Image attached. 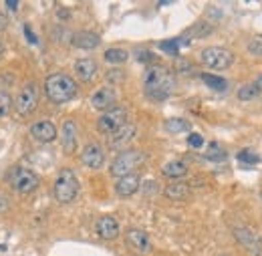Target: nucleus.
I'll return each instance as SVG.
<instances>
[{
    "label": "nucleus",
    "mask_w": 262,
    "mask_h": 256,
    "mask_svg": "<svg viewBox=\"0 0 262 256\" xmlns=\"http://www.w3.org/2000/svg\"><path fill=\"white\" fill-rule=\"evenodd\" d=\"M176 89V79L173 73L162 67V65H151L145 75H143V91L151 101H165L173 95Z\"/></svg>",
    "instance_id": "nucleus-1"
},
{
    "label": "nucleus",
    "mask_w": 262,
    "mask_h": 256,
    "mask_svg": "<svg viewBox=\"0 0 262 256\" xmlns=\"http://www.w3.org/2000/svg\"><path fill=\"white\" fill-rule=\"evenodd\" d=\"M45 93L53 103H67L71 99H75L79 93L77 83L73 81V77H69L65 73H55L49 75L45 81Z\"/></svg>",
    "instance_id": "nucleus-2"
},
{
    "label": "nucleus",
    "mask_w": 262,
    "mask_h": 256,
    "mask_svg": "<svg viewBox=\"0 0 262 256\" xmlns=\"http://www.w3.org/2000/svg\"><path fill=\"white\" fill-rule=\"evenodd\" d=\"M79 190H81V184H79L75 172L69 169V167L61 169L59 176H57V180H55V186H53L55 200H57L59 204H71V202L77 198Z\"/></svg>",
    "instance_id": "nucleus-3"
},
{
    "label": "nucleus",
    "mask_w": 262,
    "mask_h": 256,
    "mask_svg": "<svg viewBox=\"0 0 262 256\" xmlns=\"http://www.w3.org/2000/svg\"><path fill=\"white\" fill-rule=\"evenodd\" d=\"M145 160V156L141 154V152H137V150H127V152H121L113 163H111V167H109V172H111V176L113 178H123V176H129L133 174L141 163Z\"/></svg>",
    "instance_id": "nucleus-4"
},
{
    "label": "nucleus",
    "mask_w": 262,
    "mask_h": 256,
    "mask_svg": "<svg viewBox=\"0 0 262 256\" xmlns=\"http://www.w3.org/2000/svg\"><path fill=\"white\" fill-rule=\"evenodd\" d=\"M127 109L121 105H113L111 109L103 111V115L97 119V129L105 135H113L115 131L123 127L127 123Z\"/></svg>",
    "instance_id": "nucleus-5"
},
{
    "label": "nucleus",
    "mask_w": 262,
    "mask_h": 256,
    "mask_svg": "<svg viewBox=\"0 0 262 256\" xmlns=\"http://www.w3.org/2000/svg\"><path fill=\"white\" fill-rule=\"evenodd\" d=\"M200 59H202V63L206 65L208 69H212V71H224V69H230L234 65L236 57H234L232 51L224 49V47H208V49L202 51Z\"/></svg>",
    "instance_id": "nucleus-6"
},
{
    "label": "nucleus",
    "mask_w": 262,
    "mask_h": 256,
    "mask_svg": "<svg viewBox=\"0 0 262 256\" xmlns=\"http://www.w3.org/2000/svg\"><path fill=\"white\" fill-rule=\"evenodd\" d=\"M38 85L36 83H27L18 93L14 97V101H12V107L16 109V113L18 115H23V117H27V115H31L34 109H36V105H38Z\"/></svg>",
    "instance_id": "nucleus-7"
},
{
    "label": "nucleus",
    "mask_w": 262,
    "mask_h": 256,
    "mask_svg": "<svg viewBox=\"0 0 262 256\" xmlns=\"http://www.w3.org/2000/svg\"><path fill=\"white\" fill-rule=\"evenodd\" d=\"M8 180H10L12 190L18 194H31L38 188V176L31 169L23 167V165L14 167L10 172V176H8Z\"/></svg>",
    "instance_id": "nucleus-8"
},
{
    "label": "nucleus",
    "mask_w": 262,
    "mask_h": 256,
    "mask_svg": "<svg viewBox=\"0 0 262 256\" xmlns=\"http://www.w3.org/2000/svg\"><path fill=\"white\" fill-rule=\"evenodd\" d=\"M125 242L133 252L137 254H149L151 252V240H149V234L145 230H139V228H129L125 232Z\"/></svg>",
    "instance_id": "nucleus-9"
},
{
    "label": "nucleus",
    "mask_w": 262,
    "mask_h": 256,
    "mask_svg": "<svg viewBox=\"0 0 262 256\" xmlns=\"http://www.w3.org/2000/svg\"><path fill=\"white\" fill-rule=\"evenodd\" d=\"M234 238L238 240V244H242L252 256H262L260 238L250 228H234Z\"/></svg>",
    "instance_id": "nucleus-10"
},
{
    "label": "nucleus",
    "mask_w": 262,
    "mask_h": 256,
    "mask_svg": "<svg viewBox=\"0 0 262 256\" xmlns=\"http://www.w3.org/2000/svg\"><path fill=\"white\" fill-rule=\"evenodd\" d=\"M135 133H137V125H133V123L127 121L119 131H115L113 135H109V147L115 150V152L125 150L131 143V139L135 137Z\"/></svg>",
    "instance_id": "nucleus-11"
},
{
    "label": "nucleus",
    "mask_w": 262,
    "mask_h": 256,
    "mask_svg": "<svg viewBox=\"0 0 262 256\" xmlns=\"http://www.w3.org/2000/svg\"><path fill=\"white\" fill-rule=\"evenodd\" d=\"M61 145L65 154H75L77 145H79V131H77V123L67 119L61 129Z\"/></svg>",
    "instance_id": "nucleus-12"
},
{
    "label": "nucleus",
    "mask_w": 262,
    "mask_h": 256,
    "mask_svg": "<svg viewBox=\"0 0 262 256\" xmlns=\"http://www.w3.org/2000/svg\"><path fill=\"white\" fill-rule=\"evenodd\" d=\"M31 135H33L34 141L38 143H51L57 139V127L53 121H36L31 125Z\"/></svg>",
    "instance_id": "nucleus-13"
},
{
    "label": "nucleus",
    "mask_w": 262,
    "mask_h": 256,
    "mask_svg": "<svg viewBox=\"0 0 262 256\" xmlns=\"http://www.w3.org/2000/svg\"><path fill=\"white\" fill-rule=\"evenodd\" d=\"M81 163L89 169H99L105 163V152L101 150L97 143H89L83 152H81Z\"/></svg>",
    "instance_id": "nucleus-14"
},
{
    "label": "nucleus",
    "mask_w": 262,
    "mask_h": 256,
    "mask_svg": "<svg viewBox=\"0 0 262 256\" xmlns=\"http://www.w3.org/2000/svg\"><path fill=\"white\" fill-rule=\"evenodd\" d=\"M139 186H141V178H139V174L133 172L129 176H123V178L117 180L115 194L121 196V198H129V196H133V194L139 190Z\"/></svg>",
    "instance_id": "nucleus-15"
},
{
    "label": "nucleus",
    "mask_w": 262,
    "mask_h": 256,
    "mask_svg": "<svg viewBox=\"0 0 262 256\" xmlns=\"http://www.w3.org/2000/svg\"><path fill=\"white\" fill-rule=\"evenodd\" d=\"M91 105L97 111H107L115 105V89L113 87H101L91 97Z\"/></svg>",
    "instance_id": "nucleus-16"
},
{
    "label": "nucleus",
    "mask_w": 262,
    "mask_h": 256,
    "mask_svg": "<svg viewBox=\"0 0 262 256\" xmlns=\"http://www.w3.org/2000/svg\"><path fill=\"white\" fill-rule=\"evenodd\" d=\"M95 230H97L99 238H103V240H113V238L119 236V222H117L113 216H103V218L97 220Z\"/></svg>",
    "instance_id": "nucleus-17"
},
{
    "label": "nucleus",
    "mask_w": 262,
    "mask_h": 256,
    "mask_svg": "<svg viewBox=\"0 0 262 256\" xmlns=\"http://www.w3.org/2000/svg\"><path fill=\"white\" fill-rule=\"evenodd\" d=\"M71 42H73V47H77V49L93 51V49H97L99 45H101V36H99V34H95V32L79 31V32H75V34H73Z\"/></svg>",
    "instance_id": "nucleus-18"
},
{
    "label": "nucleus",
    "mask_w": 262,
    "mask_h": 256,
    "mask_svg": "<svg viewBox=\"0 0 262 256\" xmlns=\"http://www.w3.org/2000/svg\"><path fill=\"white\" fill-rule=\"evenodd\" d=\"M75 75H77L81 81H85V83L93 81L95 75H97V63H95L93 59H79V61L75 63Z\"/></svg>",
    "instance_id": "nucleus-19"
},
{
    "label": "nucleus",
    "mask_w": 262,
    "mask_h": 256,
    "mask_svg": "<svg viewBox=\"0 0 262 256\" xmlns=\"http://www.w3.org/2000/svg\"><path fill=\"white\" fill-rule=\"evenodd\" d=\"M162 174H164L167 180H182V178H186L188 176V163L182 160H171L164 163V167H162Z\"/></svg>",
    "instance_id": "nucleus-20"
},
{
    "label": "nucleus",
    "mask_w": 262,
    "mask_h": 256,
    "mask_svg": "<svg viewBox=\"0 0 262 256\" xmlns=\"http://www.w3.org/2000/svg\"><path fill=\"white\" fill-rule=\"evenodd\" d=\"M190 186L188 184H184V182H173V184H169L167 188L164 190V194L169 198V200H176V202H180V200H186L188 196H190Z\"/></svg>",
    "instance_id": "nucleus-21"
},
{
    "label": "nucleus",
    "mask_w": 262,
    "mask_h": 256,
    "mask_svg": "<svg viewBox=\"0 0 262 256\" xmlns=\"http://www.w3.org/2000/svg\"><path fill=\"white\" fill-rule=\"evenodd\" d=\"M200 77H202V81H204L210 89H214V91H218V93H222V91L228 89V81H226L224 77H216V75H210V73H204V75H200Z\"/></svg>",
    "instance_id": "nucleus-22"
},
{
    "label": "nucleus",
    "mask_w": 262,
    "mask_h": 256,
    "mask_svg": "<svg viewBox=\"0 0 262 256\" xmlns=\"http://www.w3.org/2000/svg\"><path fill=\"white\" fill-rule=\"evenodd\" d=\"M129 59V53L125 49H109L105 51V61L109 65H123Z\"/></svg>",
    "instance_id": "nucleus-23"
},
{
    "label": "nucleus",
    "mask_w": 262,
    "mask_h": 256,
    "mask_svg": "<svg viewBox=\"0 0 262 256\" xmlns=\"http://www.w3.org/2000/svg\"><path fill=\"white\" fill-rule=\"evenodd\" d=\"M258 93H260V83H248V85H242L236 95H238L240 101H250V99H254Z\"/></svg>",
    "instance_id": "nucleus-24"
},
{
    "label": "nucleus",
    "mask_w": 262,
    "mask_h": 256,
    "mask_svg": "<svg viewBox=\"0 0 262 256\" xmlns=\"http://www.w3.org/2000/svg\"><path fill=\"white\" fill-rule=\"evenodd\" d=\"M206 158L210 161H224L226 160V150L218 143V141H212L206 150Z\"/></svg>",
    "instance_id": "nucleus-25"
},
{
    "label": "nucleus",
    "mask_w": 262,
    "mask_h": 256,
    "mask_svg": "<svg viewBox=\"0 0 262 256\" xmlns=\"http://www.w3.org/2000/svg\"><path fill=\"white\" fill-rule=\"evenodd\" d=\"M165 129L169 133H184V131H190V123L182 117H173V119H167L165 121Z\"/></svg>",
    "instance_id": "nucleus-26"
},
{
    "label": "nucleus",
    "mask_w": 262,
    "mask_h": 256,
    "mask_svg": "<svg viewBox=\"0 0 262 256\" xmlns=\"http://www.w3.org/2000/svg\"><path fill=\"white\" fill-rule=\"evenodd\" d=\"M238 161H242V163H246V165H254V163H258L260 158H258V154L254 152V150H242L240 154H238Z\"/></svg>",
    "instance_id": "nucleus-27"
},
{
    "label": "nucleus",
    "mask_w": 262,
    "mask_h": 256,
    "mask_svg": "<svg viewBox=\"0 0 262 256\" xmlns=\"http://www.w3.org/2000/svg\"><path fill=\"white\" fill-rule=\"evenodd\" d=\"M12 109V97L6 91H0V119H4Z\"/></svg>",
    "instance_id": "nucleus-28"
},
{
    "label": "nucleus",
    "mask_w": 262,
    "mask_h": 256,
    "mask_svg": "<svg viewBox=\"0 0 262 256\" xmlns=\"http://www.w3.org/2000/svg\"><path fill=\"white\" fill-rule=\"evenodd\" d=\"M180 42H182V38L164 40V42H160V49L165 51V53H169V55H176V53H178V49H180Z\"/></svg>",
    "instance_id": "nucleus-29"
},
{
    "label": "nucleus",
    "mask_w": 262,
    "mask_h": 256,
    "mask_svg": "<svg viewBox=\"0 0 262 256\" xmlns=\"http://www.w3.org/2000/svg\"><path fill=\"white\" fill-rule=\"evenodd\" d=\"M188 145L194 147V150H200V147L204 145V137H202L200 133H190V135H188Z\"/></svg>",
    "instance_id": "nucleus-30"
},
{
    "label": "nucleus",
    "mask_w": 262,
    "mask_h": 256,
    "mask_svg": "<svg viewBox=\"0 0 262 256\" xmlns=\"http://www.w3.org/2000/svg\"><path fill=\"white\" fill-rule=\"evenodd\" d=\"M248 53L254 55V57H262V42L260 40H252L248 45Z\"/></svg>",
    "instance_id": "nucleus-31"
},
{
    "label": "nucleus",
    "mask_w": 262,
    "mask_h": 256,
    "mask_svg": "<svg viewBox=\"0 0 262 256\" xmlns=\"http://www.w3.org/2000/svg\"><path fill=\"white\" fill-rule=\"evenodd\" d=\"M4 6H6V10H10V12H18L20 2H16V0H6V2H4Z\"/></svg>",
    "instance_id": "nucleus-32"
},
{
    "label": "nucleus",
    "mask_w": 262,
    "mask_h": 256,
    "mask_svg": "<svg viewBox=\"0 0 262 256\" xmlns=\"http://www.w3.org/2000/svg\"><path fill=\"white\" fill-rule=\"evenodd\" d=\"M25 36L29 38V42H31V45H38V38L34 36V32L31 31V27H25Z\"/></svg>",
    "instance_id": "nucleus-33"
},
{
    "label": "nucleus",
    "mask_w": 262,
    "mask_h": 256,
    "mask_svg": "<svg viewBox=\"0 0 262 256\" xmlns=\"http://www.w3.org/2000/svg\"><path fill=\"white\" fill-rule=\"evenodd\" d=\"M10 208V200L6 196H0V214H4Z\"/></svg>",
    "instance_id": "nucleus-34"
},
{
    "label": "nucleus",
    "mask_w": 262,
    "mask_h": 256,
    "mask_svg": "<svg viewBox=\"0 0 262 256\" xmlns=\"http://www.w3.org/2000/svg\"><path fill=\"white\" fill-rule=\"evenodd\" d=\"M123 77V73H119V71H113V73H107V79H111V81H119Z\"/></svg>",
    "instance_id": "nucleus-35"
},
{
    "label": "nucleus",
    "mask_w": 262,
    "mask_h": 256,
    "mask_svg": "<svg viewBox=\"0 0 262 256\" xmlns=\"http://www.w3.org/2000/svg\"><path fill=\"white\" fill-rule=\"evenodd\" d=\"M6 25H8V18L4 12H0V31H6Z\"/></svg>",
    "instance_id": "nucleus-36"
},
{
    "label": "nucleus",
    "mask_w": 262,
    "mask_h": 256,
    "mask_svg": "<svg viewBox=\"0 0 262 256\" xmlns=\"http://www.w3.org/2000/svg\"><path fill=\"white\" fill-rule=\"evenodd\" d=\"M59 16H61V18H69V10H65V8L59 10Z\"/></svg>",
    "instance_id": "nucleus-37"
},
{
    "label": "nucleus",
    "mask_w": 262,
    "mask_h": 256,
    "mask_svg": "<svg viewBox=\"0 0 262 256\" xmlns=\"http://www.w3.org/2000/svg\"><path fill=\"white\" fill-rule=\"evenodd\" d=\"M2 55H4V42L0 40V59H2Z\"/></svg>",
    "instance_id": "nucleus-38"
}]
</instances>
